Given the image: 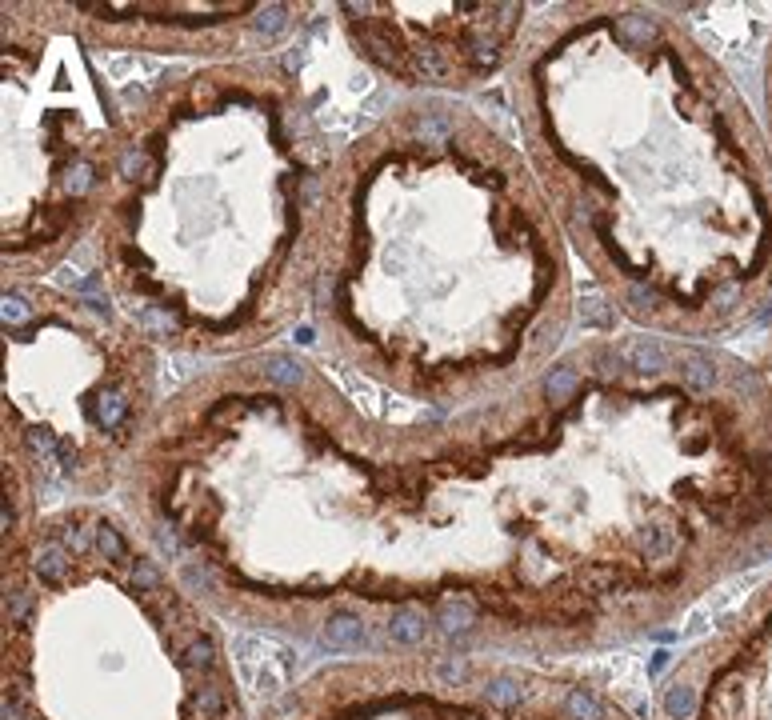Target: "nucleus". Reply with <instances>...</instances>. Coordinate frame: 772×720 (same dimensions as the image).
Returning a JSON list of instances; mask_svg holds the SVG:
<instances>
[{"instance_id":"obj_1","label":"nucleus","mask_w":772,"mask_h":720,"mask_svg":"<svg viewBox=\"0 0 772 720\" xmlns=\"http://www.w3.org/2000/svg\"><path fill=\"white\" fill-rule=\"evenodd\" d=\"M116 492L248 628L596 653L772 560V372L608 324L513 397L388 421L313 353L269 348L164 397Z\"/></svg>"},{"instance_id":"obj_2","label":"nucleus","mask_w":772,"mask_h":720,"mask_svg":"<svg viewBox=\"0 0 772 720\" xmlns=\"http://www.w3.org/2000/svg\"><path fill=\"white\" fill-rule=\"evenodd\" d=\"M508 116L596 300L720 344L772 304V144L676 4H532Z\"/></svg>"},{"instance_id":"obj_3","label":"nucleus","mask_w":772,"mask_h":720,"mask_svg":"<svg viewBox=\"0 0 772 720\" xmlns=\"http://www.w3.org/2000/svg\"><path fill=\"white\" fill-rule=\"evenodd\" d=\"M576 256L504 124L392 96L336 148L313 316L296 348L425 412L544 377L581 324Z\"/></svg>"},{"instance_id":"obj_4","label":"nucleus","mask_w":772,"mask_h":720,"mask_svg":"<svg viewBox=\"0 0 772 720\" xmlns=\"http://www.w3.org/2000/svg\"><path fill=\"white\" fill-rule=\"evenodd\" d=\"M296 40L128 89L89 272L160 353L228 365L313 316L340 140Z\"/></svg>"},{"instance_id":"obj_5","label":"nucleus","mask_w":772,"mask_h":720,"mask_svg":"<svg viewBox=\"0 0 772 720\" xmlns=\"http://www.w3.org/2000/svg\"><path fill=\"white\" fill-rule=\"evenodd\" d=\"M220 612L104 500L4 548V720H248Z\"/></svg>"},{"instance_id":"obj_6","label":"nucleus","mask_w":772,"mask_h":720,"mask_svg":"<svg viewBox=\"0 0 772 720\" xmlns=\"http://www.w3.org/2000/svg\"><path fill=\"white\" fill-rule=\"evenodd\" d=\"M0 333V444L24 456L40 512L112 497L164 404V353L84 277L4 284Z\"/></svg>"},{"instance_id":"obj_7","label":"nucleus","mask_w":772,"mask_h":720,"mask_svg":"<svg viewBox=\"0 0 772 720\" xmlns=\"http://www.w3.org/2000/svg\"><path fill=\"white\" fill-rule=\"evenodd\" d=\"M124 104L65 0L0 4L4 284L52 280L89 248L121 160Z\"/></svg>"},{"instance_id":"obj_8","label":"nucleus","mask_w":772,"mask_h":720,"mask_svg":"<svg viewBox=\"0 0 772 720\" xmlns=\"http://www.w3.org/2000/svg\"><path fill=\"white\" fill-rule=\"evenodd\" d=\"M316 668L260 720H637L569 672L460 648H372Z\"/></svg>"},{"instance_id":"obj_9","label":"nucleus","mask_w":772,"mask_h":720,"mask_svg":"<svg viewBox=\"0 0 772 720\" xmlns=\"http://www.w3.org/2000/svg\"><path fill=\"white\" fill-rule=\"evenodd\" d=\"M532 4L448 0V4H332L345 48L401 96H460L508 77Z\"/></svg>"},{"instance_id":"obj_10","label":"nucleus","mask_w":772,"mask_h":720,"mask_svg":"<svg viewBox=\"0 0 772 720\" xmlns=\"http://www.w3.org/2000/svg\"><path fill=\"white\" fill-rule=\"evenodd\" d=\"M68 21L96 52L168 56V60H236L292 45L313 28V4L276 0H65Z\"/></svg>"},{"instance_id":"obj_11","label":"nucleus","mask_w":772,"mask_h":720,"mask_svg":"<svg viewBox=\"0 0 772 720\" xmlns=\"http://www.w3.org/2000/svg\"><path fill=\"white\" fill-rule=\"evenodd\" d=\"M656 720H772V580L672 665Z\"/></svg>"},{"instance_id":"obj_12","label":"nucleus","mask_w":772,"mask_h":720,"mask_svg":"<svg viewBox=\"0 0 772 720\" xmlns=\"http://www.w3.org/2000/svg\"><path fill=\"white\" fill-rule=\"evenodd\" d=\"M761 121H764V133H768V144H772V36H768V45H764V56H761Z\"/></svg>"},{"instance_id":"obj_13","label":"nucleus","mask_w":772,"mask_h":720,"mask_svg":"<svg viewBox=\"0 0 772 720\" xmlns=\"http://www.w3.org/2000/svg\"><path fill=\"white\" fill-rule=\"evenodd\" d=\"M756 360H761V365L772 372V328H768V336H764V348H761V356H756Z\"/></svg>"}]
</instances>
